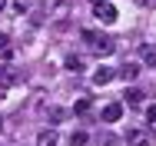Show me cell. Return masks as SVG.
<instances>
[{
    "label": "cell",
    "mask_w": 156,
    "mask_h": 146,
    "mask_svg": "<svg viewBox=\"0 0 156 146\" xmlns=\"http://www.w3.org/2000/svg\"><path fill=\"white\" fill-rule=\"evenodd\" d=\"M80 37L90 43V50L100 53V57H110L113 50H116V43L110 40V37H103V33H96V30H80Z\"/></svg>",
    "instance_id": "cell-1"
},
{
    "label": "cell",
    "mask_w": 156,
    "mask_h": 146,
    "mask_svg": "<svg viewBox=\"0 0 156 146\" xmlns=\"http://www.w3.org/2000/svg\"><path fill=\"white\" fill-rule=\"evenodd\" d=\"M93 17L100 20V23H116V7L110 3V0H93Z\"/></svg>",
    "instance_id": "cell-2"
},
{
    "label": "cell",
    "mask_w": 156,
    "mask_h": 146,
    "mask_svg": "<svg viewBox=\"0 0 156 146\" xmlns=\"http://www.w3.org/2000/svg\"><path fill=\"white\" fill-rule=\"evenodd\" d=\"M126 146H150V133L143 126H129L126 130Z\"/></svg>",
    "instance_id": "cell-3"
},
{
    "label": "cell",
    "mask_w": 156,
    "mask_h": 146,
    "mask_svg": "<svg viewBox=\"0 0 156 146\" xmlns=\"http://www.w3.org/2000/svg\"><path fill=\"white\" fill-rule=\"evenodd\" d=\"M113 80H116V70H113V66H106V63L96 66V73H93V83H96V87H106V83H113Z\"/></svg>",
    "instance_id": "cell-4"
},
{
    "label": "cell",
    "mask_w": 156,
    "mask_h": 146,
    "mask_svg": "<svg viewBox=\"0 0 156 146\" xmlns=\"http://www.w3.org/2000/svg\"><path fill=\"white\" fill-rule=\"evenodd\" d=\"M123 116V103H106L103 106V123H116Z\"/></svg>",
    "instance_id": "cell-5"
},
{
    "label": "cell",
    "mask_w": 156,
    "mask_h": 146,
    "mask_svg": "<svg viewBox=\"0 0 156 146\" xmlns=\"http://www.w3.org/2000/svg\"><path fill=\"white\" fill-rule=\"evenodd\" d=\"M143 100H146L143 90H126V93H123V103H126V106H143Z\"/></svg>",
    "instance_id": "cell-6"
},
{
    "label": "cell",
    "mask_w": 156,
    "mask_h": 146,
    "mask_svg": "<svg viewBox=\"0 0 156 146\" xmlns=\"http://www.w3.org/2000/svg\"><path fill=\"white\" fill-rule=\"evenodd\" d=\"M60 140H57V133L53 130H40V136H37V146H57Z\"/></svg>",
    "instance_id": "cell-7"
},
{
    "label": "cell",
    "mask_w": 156,
    "mask_h": 146,
    "mask_svg": "<svg viewBox=\"0 0 156 146\" xmlns=\"http://www.w3.org/2000/svg\"><path fill=\"white\" fill-rule=\"evenodd\" d=\"M136 73H140V63H126L116 70V77H123V80H136Z\"/></svg>",
    "instance_id": "cell-8"
},
{
    "label": "cell",
    "mask_w": 156,
    "mask_h": 146,
    "mask_svg": "<svg viewBox=\"0 0 156 146\" xmlns=\"http://www.w3.org/2000/svg\"><path fill=\"white\" fill-rule=\"evenodd\" d=\"M13 80H17V73H13L10 66H0V87H10Z\"/></svg>",
    "instance_id": "cell-9"
},
{
    "label": "cell",
    "mask_w": 156,
    "mask_h": 146,
    "mask_svg": "<svg viewBox=\"0 0 156 146\" xmlns=\"http://www.w3.org/2000/svg\"><path fill=\"white\" fill-rule=\"evenodd\" d=\"M66 70H73V73H80V70H83V57H76V53H70V57H66Z\"/></svg>",
    "instance_id": "cell-10"
},
{
    "label": "cell",
    "mask_w": 156,
    "mask_h": 146,
    "mask_svg": "<svg viewBox=\"0 0 156 146\" xmlns=\"http://www.w3.org/2000/svg\"><path fill=\"white\" fill-rule=\"evenodd\" d=\"M143 60H146L150 66H156V50L150 47V43H143Z\"/></svg>",
    "instance_id": "cell-11"
},
{
    "label": "cell",
    "mask_w": 156,
    "mask_h": 146,
    "mask_svg": "<svg viewBox=\"0 0 156 146\" xmlns=\"http://www.w3.org/2000/svg\"><path fill=\"white\" fill-rule=\"evenodd\" d=\"M87 143V133H73V136H70V146H83Z\"/></svg>",
    "instance_id": "cell-12"
},
{
    "label": "cell",
    "mask_w": 156,
    "mask_h": 146,
    "mask_svg": "<svg viewBox=\"0 0 156 146\" xmlns=\"http://www.w3.org/2000/svg\"><path fill=\"white\" fill-rule=\"evenodd\" d=\"M73 110H76V113H87V110H90V100H87V96H83V100H76V106H73Z\"/></svg>",
    "instance_id": "cell-13"
},
{
    "label": "cell",
    "mask_w": 156,
    "mask_h": 146,
    "mask_svg": "<svg viewBox=\"0 0 156 146\" xmlns=\"http://www.w3.org/2000/svg\"><path fill=\"white\" fill-rule=\"evenodd\" d=\"M7 47H10V37H7V33H0V50H7Z\"/></svg>",
    "instance_id": "cell-14"
},
{
    "label": "cell",
    "mask_w": 156,
    "mask_h": 146,
    "mask_svg": "<svg viewBox=\"0 0 156 146\" xmlns=\"http://www.w3.org/2000/svg\"><path fill=\"white\" fill-rule=\"evenodd\" d=\"M146 113H150V123H156V106H150Z\"/></svg>",
    "instance_id": "cell-15"
},
{
    "label": "cell",
    "mask_w": 156,
    "mask_h": 146,
    "mask_svg": "<svg viewBox=\"0 0 156 146\" xmlns=\"http://www.w3.org/2000/svg\"><path fill=\"white\" fill-rule=\"evenodd\" d=\"M3 3H7V0H0V10H3Z\"/></svg>",
    "instance_id": "cell-16"
},
{
    "label": "cell",
    "mask_w": 156,
    "mask_h": 146,
    "mask_svg": "<svg viewBox=\"0 0 156 146\" xmlns=\"http://www.w3.org/2000/svg\"><path fill=\"white\" fill-rule=\"evenodd\" d=\"M136 3H146V0H136Z\"/></svg>",
    "instance_id": "cell-17"
},
{
    "label": "cell",
    "mask_w": 156,
    "mask_h": 146,
    "mask_svg": "<svg viewBox=\"0 0 156 146\" xmlns=\"http://www.w3.org/2000/svg\"><path fill=\"white\" fill-rule=\"evenodd\" d=\"M0 123H3V119H0Z\"/></svg>",
    "instance_id": "cell-18"
},
{
    "label": "cell",
    "mask_w": 156,
    "mask_h": 146,
    "mask_svg": "<svg viewBox=\"0 0 156 146\" xmlns=\"http://www.w3.org/2000/svg\"><path fill=\"white\" fill-rule=\"evenodd\" d=\"M153 126H156V123H153Z\"/></svg>",
    "instance_id": "cell-19"
}]
</instances>
